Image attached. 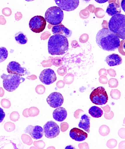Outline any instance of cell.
<instances>
[{
	"label": "cell",
	"mask_w": 125,
	"mask_h": 149,
	"mask_svg": "<svg viewBox=\"0 0 125 149\" xmlns=\"http://www.w3.org/2000/svg\"><path fill=\"white\" fill-rule=\"evenodd\" d=\"M96 39L98 46L105 51H115L120 46L119 37L106 28H103L98 31Z\"/></svg>",
	"instance_id": "6da1fadb"
},
{
	"label": "cell",
	"mask_w": 125,
	"mask_h": 149,
	"mask_svg": "<svg viewBox=\"0 0 125 149\" xmlns=\"http://www.w3.org/2000/svg\"><path fill=\"white\" fill-rule=\"evenodd\" d=\"M67 37L61 34H54L49 38L48 51L52 55H60L66 54L69 48Z\"/></svg>",
	"instance_id": "7a4b0ae2"
},
{
	"label": "cell",
	"mask_w": 125,
	"mask_h": 149,
	"mask_svg": "<svg viewBox=\"0 0 125 149\" xmlns=\"http://www.w3.org/2000/svg\"><path fill=\"white\" fill-rule=\"evenodd\" d=\"M109 29L119 38L125 39V15L119 13L112 16L108 23Z\"/></svg>",
	"instance_id": "3957f363"
},
{
	"label": "cell",
	"mask_w": 125,
	"mask_h": 149,
	"mask_svg": "<svg viewBox=\"0 0 125 149\" xmlns=\"http://www.w3.org/2000/svg\"><path fill=\"white\" fill-rule=\"evenodd\" d=\"M3 79V83L4 88L7 91L13 92L18 88L21 83L25 81V79L17 74H4L1 76Z\"/></svg>",
	"instance_id": "277c9868"
},
{
	"label": "cell",
	"mask_w": 125,
	"mask_h": 149,
	"mask_svg": "<svg viewBox=\"0 0 125 149\" xmlns=\"http://www.w3.org/2000/svg\"><path fill=\"white\" fill-rule=\"evenodd\" d=\"M63 18V12L58 6H52L49 8L45 13L46 21L53 26L59 25L62 23Z\"/></svg>",
	"instance_id": "5b68a950"
},
{
	"label": "cell",
	"mask_w": 125,
	"mask_h": 149,
	"mask_svg": "<svg viewBox=\"0 0 125 149\" xmlns=\"http://www.w3.org/2000/svg\"><path fill=\"white\" fill-rule=\"evenodd\" d=\"M91 102L98 105L105 104L108 100V95L105 89L103 86H99L94 89L90 95Z\"/></svg>",
	"instance_id": "8992f818"
},
{
	"label": "cell",
	"mask_w": 125,
	"mask_h": 149,
	"mask_svg": "<svg viewBox=\"0 0 125 149\" xmlns=\"http://www.w3.org/2000/svg\"><path fill=\"white\" fill-rule=\"evenodd\" d=\"M46 25V21L44 17L40 15L35 16L30 20L29 26L33 32L40 33L45 30Z\"/></svg>",
	"instance_id": "52a82bcc"
},
{
	"label": "cell",
	"mask_w": 125,
	"mask_h": 149,
	"mask_svg": "<svg viewBox=\"0 0 125 149\" xmlns=\"http://www.w3.org/2000/svg\"><path fill=\"white\" fill-rule=\"evenodd\" d=\"M45 136L48 138L56 137L60 134L59 126L53 121H48L44 126Z\"/></svg>",
	"instance_id": "ba28073f"
},
{
	"label": "cell",
	"mask_w": 125,
	"mask_h": 149,
	"mask_svg": "<svg viewBox=\"0 0 125 149\" xmlns=\"http://www.w3.org/2000/svg\"><path fill=\"white\" fill-rule=\"evenodd\" d=\"M39 79L42 83L49 85L57 80L55 72L51 69H46L42 70L39 75Z\"/></svg>",
	"instance_id": "9c48e42d"
},
{
	"label": "cell",
	"mask_w": 125,
	"mask_h": 149,
	"mask_svg": "<svg viewBox=\"0 0 125 149\" xmlns=\"http://www.w3.org/2000/svg\"><path fill=\"white\" fill-rule=\"evenodd\" d=\"M58 7L66 11H71L75 10L79 6V0H55Z\"/></svg>",
	"instance_id": "30bf717a"
},
{
	"label": "cell",
	"mask_w": 125,
	"mask_h": 149,
	"mask_svg": "<svg viewBox=\"0 0 125 149\" xmlns=\"http://www.w3.org/2000/svg\"><path fill=\"white\" fill-rule=\"evenodd\" d=\"M46 101L49 106L54 108L60 107L64 102V98L60 93L53 92L48 97Z\"/></svg>",
	"instance_id": "8fae6325"
},
{
	"label": "cell",
	"mask_w": 125,
	"mask_h": 149,
	"mask_svg": "<svg viewBox=\"0 0 125 149\" xmlns=\"http://www.w3.org/2000/svg\"><path fill=\"white\" fill-rule=\"evenodd\" d=\"M8 72L23 76L27 74V70L25 68L21 67V65L15 61H12L9 63L7 68Z\"/></svg>",
	"instance_id": "7c38bea8"
},
{
	"label": "cell",
	"mask_w": 125,
	"mask_h": 149,
	"mask_svg": "<svg viewBox=\"0 0 125 149\" xmlns=\"http://www.w3.org/2000/svg\"><path fill=\"white\" fill-rule=\"evenodd\" d=\"M25 133L29 134L35 139H40L44 135V130L39 126L29 125L25 130Z\"/></svg>",
	"instance_id": "4fadbf2b"
},
{
	"label": "cell",
	"mask_w": 125,
	"mask_h": 149,
	"mask_svg": "<svg viewBox=\"0 0 125 149\" xmlns=\"http://www.w3.org/2000/svg\"><path fill=\"white\" fill-rule=\"evenodd\" d=\"M70 135L72 139L79 142L84 141L88 137L87 133L77 127L73 128L70 130Z\"/></svg>",
	"instance_id": "5bb4252c"
},
{
	"label": "cell",
	"mask_w": 125,
	"mask_h": 149,
	"mask_svg": "<svg viewBox=\"0 0 125 149\" xmlns=\"http://www.w3.org/2000/svg\"><path fill=\"white\" fill-rule=\"evenodd\" d=\"M52 31L54 34H62L69 38L72 34V31L62 24L56 25L53 26Z\"/></svg>",
	"instance_id": "9a60e30c"
},
{
	"label": "cell",
	"mask_w": 125,
	"mask_h": 149,
	"mask_svg": "<svg viewBox=\"0 0 125 149\" xmlns=\"http://www.w3.org/2000/svg\"><path fill=\"white\" fill-rule=\"evenodd\" d=\"M53 115V118L56 121L62 122L67 118V112L64 108L59 107L54 110Z\"/></svg>",
	"instance_id": "2e32d148"
},
{
	"label": "cell",
	"mask_w": 125,
	"mask_h": 149,
	"mask_svg": "<svg viewBox=\"0 0 125 149\" xmlns=\"http://www.w3.org/2000/svg\"><path fill=\"white\" fill-rule=\"evenodd\" d=\"M105 61L109 66H114L121 64L122 59L118 54H112L106 57Z\"/></svg>",
	"instance_id": "e0dca14e"
},
{
	"label": "cell",
	"mask_w": 125,
	"mask_h": 149,
	"mask_svg": "<svg viewBox=\"0 0 125 149\" xmlns=\"http://www.w3.org/2000/svg\"><path fill=\"white\" fill-rule=\"evenodd\" d=\"M121 12L120 5L115 2L109 4L106 9V13L110 16L119 14Z\"/></svg>",
	"instance_id": "ac0fdd59"
},
{
	"label": "cell",
	"mask_w": 125,
	"mask_h": 149,
	"mask_svg": "<svg viewBox=\"0 0 125 149\" xmlns=\"http://www.w3.org/2000/svg\"><path fill=\"white\" fill-rule=\"evenodd\" d=\"M80 128L83 129L88 133L90 132V118L86 114H84L81 117V119L78 124Z\"/></svg>",
	"instance_id": "d6986e66"
},
{
	"label": "cell",
	"mask_w": 125,
	"mask_h": 149,
	"mask_svg": "<svg viewBox=\"0 0 125 149\" xmlns=\"http://www.w3.org/2000/svg\"><path fill=\"white\" fill-rule=\"evenodd\" d=\"M89 113L94 118H99L102 117L103 114L102 109L98 106H93L89 110Z\"/></svg>",
	"instance_id": "ffe728a7"
},
{
	"label": "cell",
	"mask_w": 125,
	"mask_h": 149,
	"mask_svg": "<svg viewBox=\"0 0 125 149\" xmlns=\"http://www.w3.org/2000/svg\"><path fill=\"white\" fill-rule=\"evenodd\" d=\"M15 39L17 43L20 45H25L27 42L28 39L26 36L22 32L16 33L15 36Z\"/></svg>",
	"instance_id": "44dd1931"
},
{
	"label": "cell",
	"mask_w": 125,
	"mask_h": 149,
	"mask_svg": "<svg viewBox=\"0 0 125 149\" xmlns=\"http://www.w3.org/2000/svg\"><path fill=\"white\" fill-rule=\"evenodd\" d=\"M8 51L7 49L4 47H0V63L6 60L8 56Z\"/></svg>",
	"instance_id": "7402d4cb"
},
{
	"label": "cell",
	"mask_w": 125,
	"mask_h": 149,
	"mask_svg": "<svg viewBox=\"0 0 125 149\" xmlns=\"http://www.w3.org/2000/svg\"><path fill=\"white\" fill-rule=\"evenodd\" d=\"M99 132L100 135L103 136L108 135L110 132V130L108 126L106 125L101 126L99 130Z\"/></svg>",
	"instance_id": "603a6c76"
},
{
	"label": "cell",
	"mask_w": 125,
	"mask_h": 149,
	"mask_svg": "<svg viewBox=\"0 0 125 149\" xmlns=\"http://www.w3.org/2000/svg\"><path fill=\"white\" fill-rule=\"evenodd\" d=\"M110 95L112 99L118 100L121 97V93L119 90L117 89L112 90L111 91Z\"/></svg>",
	"instance_id": "cb8c5ba5"
},
{
	"label": "cell",
	"mask_w": 125,
	"mask_h": 149,
	"mask_svg": "<svg viewBox=\"0 0 125 149\" xmlns=\"http://www.w3.org/2000/svg\"><path fill=\"white\" fill-rule=\"evenodd\" d=\"M109 86L112 88L117 87L118 85V82L117 80L114 79V78H112L109 81Z\"/></svg>",
	"instance_id": "d4e9b609"
},
{
	"label": "cell",
	"mask_w": 125,
	"mask_h": 149,
	"mask_svg": "<svg viewBox=\"0 0 125 149\" xmlns=\"http://www.w3.org/2000/svg\"><path fill=\"white\" fill-rule=\"evenodd\" d=\"M117 142L115 139H111L107 142V146L109 148H112L117 146Z\"/></svg>",
	"instance_id": "484cf974"
},
{
	"label": "cell",
	"mask_w": 125,
	"mask_h": 149,
	"mask_svg": "<svg viewBox=\"0 0 125 149\" xmlns=\"http://www.w3.org/2000/svg\"><path fill=\"white\" fill-rule=\"evenodd\" d=\"M118 135L121 138L124 139L125 138V128L120 129L118 132Z\"/></svg>",
	"instance_id": "4316f807"
},
{
	"label": "cell",
	"mask_w": 125,
	"mask_h": 149,
	"mask_svg": "<svg viewBox=\"0 0 125 149\" xmlns=\"http://www.w3.org/2000/svg\"><path fill=\"white\" fill-rule=\"evenodd\" d=\"M5 116V114L3 109L0 107V123L4 120Z\"/></svg>",
	"instance_id": "83f0119b"
},
{
	"label": "cell",
	"mask_w": 125,
	"mask_h": 149,
	"mask_svg": "<svg viewBox=\"0 0 125 149\" xmlns=\"http://www.w3.org/2000/svg\"><path fill=\"white\" fill-rule=\"evenodd\" d=\"M114 116V114L112 111H111V112H110L109 114H107L106 113H105V117L106 119H112Z\"/></svg>",
	"instance_id": "f1b7e54d"
},
{
	"label": "cell",
	"mask_w": 125,
	"mask_h": 149,
	"mask_svg": "<svg viewBox=\"0 0 125 149\" xmlns=\"http://www.w3.org/2000/svg\"><path fill=\"white\" fill-rule=\"evenodd\" d=\"M103 78H100V83L103 84H106L108 82V79L106 78V77H103Z\"/></svg>",
	"instance_id": "f546056e"
},
{
	"label": "cell",
	"mask_w": 125,
	"mask_h": 149,
	"mask_svg": "<svg viewBox=\"0 0 125 149\" xmlns=\"http://www.w3.org/2000/svg\"><path fill=\"white\" fill-rule=\"evenodd\" d=\"M119 148L120 149H125V141L120 142L119 145Z\"/></svg>",
	"instance_id": "4dcf8cb0"
},
{
	"label": "cell",
	"mask_w": 125,
	"mask_h": 149,
	"mask_svg": "<svg viewBox=\"0 0 125 149\" xmlns=\"http://www.w3.org/2000/svg\"><path fill=\"white\" fill-rule=\"evenodd\" d=\"M102 108L105 111L107 112H109L110 110H111V108H110V106L108 105H107L105 107H102Z\"/></svg>",
	"instance_id": "1f68e13d"
},
{
	"label": "cell",
	"mask_w": 125,
	"mask_h": 149,
	"mask_svg": "<svg viewBox=\"0 0 125 149\" xmlns=\"http://www.w3.org/2000/svg\"><path fill=\"white\" fill-rule=\"evenodd\" d=\"M121 7L125 13V0H123L121 3Z\"/></svg>",
	"instance_id": "d6a6232c"
},
{
	"label": "cell",
	"mask_w": 125,
	"mask_h": 149,
	"mask_svg": "<svg viewBox=\"0 0 125 149\" xmlns=\"http://www.w3.org/2000/svg\"><path fill=\"white\" fill-rule=\"evenodd\" d=\"M97 2L99 3H103L107 2L109 0H95Z\"/></svg>",
	"instance_id": "836d02e7"
},
{
	"label": "cell",
	"mask_w": 125,
	"mask_h": 149,
	"mask_svg": "<svg viewBox=\"0 0 125 149\" xmlns=\"http://www.w3.org/2000/svg\"><path fill=\"white\" fill-rule=\"evenodd\" d=\"M25 1H27V2H31V1H34V0H25Z\"/></svg>",
	"instance_id": "e575fe53"
},
{
	"label": "cell",
	"mask_w": 125,
	"mask_h": 149,
	"mask_svg": "<svg viewBox=\"0 0 125 149\" xmlns=\"http://www.w3.org/2000/svg\"><path fill=\"white\" fill-rule=\"evenodd\" d=\"M83 1H86V2H89V1H90V0H83Z\"/></svg>",
	"instance_id": "d590c367"
},
{
	"label": "cell",
	"mask_w": 125,
	"mask_h": 149,
	"mask_svg": "<svg viewBox=\"0 0 125 149\" xmlns=\"http://www.w3.org/2000/svg\"><path fill=\"white\" fill-rule=\"evenodd\" d=\"M123 47H124V49H125V42H124V44Z\"/></svg>",
	"instance_id": "8d00e7d4"
},
{
	"label": "cell",
	"mask_w": 125,
	"mask_h": 149,
	"mask_svg": "<svg viewBox=\"0 0 125 149\" xmlns=\"http://www.w3.org/2000/svg\"><path fill=\"white\" fill-rule=\"evenodd\" d=\"M124 124L125 125V119H124Z\"/></svg>",
	"instance_id": "74e56055"
}]
</instances>
